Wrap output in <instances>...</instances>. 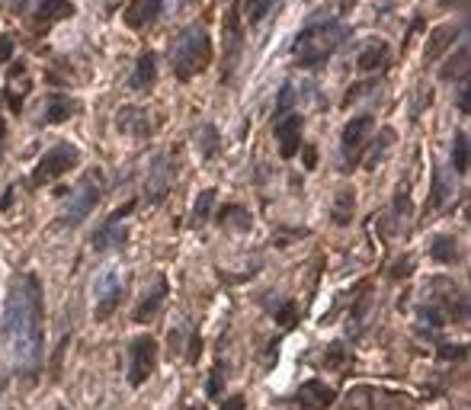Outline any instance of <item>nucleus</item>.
<instances>
[{
    "mask_svg": "<svg viewBox=\"0 0 471 410\" xmlns=\"http://www.w3.org/2000/svg\"><path fill=\"white\" fill-rule=\"evenodd\" d=\"M42 308H45V295H42L39 276L26 273V276H13L7 285V304H4V346L13 363V369L23 378H33L42 365Z\"/></svg>",
    "mask_w": 471,
    "mask_h": 410,
    "instance_id": "nucleus-1",
    "label": "nucleus"
},
{
    "mask_svg": "<svg viewBox=\"0 0 471 410\" xmlns=\"http://www.w3.org/2000/svg\"><path fill=\"white\" fill-rule=\"evenodd\" d=\"M167 58H170V67L173 74L179 81H193L196 74H202L212 61V42H209V33L206 26L193 23V26H186L183 33L173 35L170 48H167Z\"/></svg>",
    "mask_w": 471,
    "mask_h": 410,
    "instance_id": "nucleus-2",
    "label": "nucleus"
},
{
    "mask_svg": "<svg viewBox=\"0 0 471 410\" xmlns=\"http://www.w3.org/2000/svg\"><path fill=\"white\" fill-rule=\"evenodd\" d=\"M350 33H353V29L343 26V23H337V20H331V23H314V26L301 29L299 39H295V45H292L299 67H305V71H314V67H321L333 52H337L340 45H343L346 39H350Z\"/></svg>",
    "mask_w": 471,
    "mask_h": 410,
    "instance_id": "nucleus-3",
    "label": "nucleus"
},
{
    "mask_svg": "<svg viewBox=\"0 0 471 410\" xmlns=\"http://www.w3.org/2000/svg\"><path fill=\"white\" fill-rule=\"evenodd\" d=\"M100 195H103V170L100 167H90L84 173V180L74 186L71 199L65 202V212H61L58 222L65 224V228H77V224L84 222V218L90 215L93 209H96Z\"/></svg>",
    "mask_w": 471,
    "mask_h": 410,
    "instance_id": "nucleus-4",
    "label": "nucleus"
},
{
    "mask_svg": "<svg viewBox=\"0 0 471 410\" xmlns=\"http://www.w3.org/2000/svg\"><path fill=\"white\" fill-rule=\"evenodd\" d=\"M372 132H375V119L372 115H356V119H350L343 125V135H340V161H337L340 173H350V170L359 167L365 142L372 138Z\"/></svg>",
    "mask_w": 471,
    "mask_h": 410,
    "instance_id": "nucleus-5",
    "label": "nucleus"
},
{
    "mask_svg": "<svg viewBox=\"0 0 471 410\" xmlns=\"http://www.w3.org/2000/svg\"><path fill=\"white\" fill-rule=\"evenodd\" d=\"M77 164H80V151L74 148V144L61 142V144H55L48 154H42L39 167L33 170V183H35V186H45V183H52V180H58V176H65L67 170H74Z\"/></svg>",
    "mask_w": 471,
    "mask_h": 410,
    "instance_id": "nucleus-6",
    "label": "nucleus"
},
{
    "mask_svg": "<svg viewBox=\"0 0 471 410\" xmlns=\"http://www.w3.org/2000/svg\"><path fill=\"white\" fill-rule=\"evenodd\" d=\"M154 365H157V340L154 336H135L128 343V385L138 388L151 378Z\"/></svg>",
    "mask_w": 471,
    "mask_h": 410,
    "instance_id": "nucleus-7",
    "label": "nucleus"
},
{
    "mask_svg": "<svg viewBox=\"0 0 471 410\" xmlns=\"http://www.w3.org/2000/svg\"><path fill=\"white\" fill-rule=\"evenodd\" d=\"M132 212H135V202H126L122 209H116L113 215L100 224V228L93 231V241H90L93 250H119V247H126L128 231L122 228V222H126Z\"/></svg>",
    "mask_w": 471,
    "mask_h": 410,
    "instance_id": "nucleus-8",
    "label": "nucleus"
},
{
    "mask_svg": "<svg viewBox=\"0 0 471 410\" xmlns=\"http://www.w3.org/2000/svg\"><path fill=\"white\" fill-rule=\"evenodd\" d=\"M93 298H96V321H106L122 302V279L116 269H106L93 283Z\"/></svg>",
    "mask_w": 471,
    "mask_h": 410,
    "instance_id": "nucleus-9",
    "label": "nucleus"
},
{
    "mask_svg": "<svg viewBox=\"0 0 471 410\" xmlns=\"http://www.w3.org/2000/svg\"><path fill=\"white\" fill-rule=\"evenodd\" d=\"M167 292H170V285H167V279L157 273V276L145 285V292H141L138 304H135V311H132V321L135 324H151L154 317H157V311L164 308Z\"/></svg>",
    "mask_w": 471,
    "mask_h": 410,
    "instance_id": "nucleus-10",
    "label": "nucleus"
},
{
    "mask_svg": "<svg viewBox=\"0 0 471 410\" xmlns=\"http://www.w3.org/2000/svg\"><path fill=\"white\" fill-rule=\"evenodd\" d=\"M301 128H305V115L301 113H289V115H282V119H276L272 135H276V144H279V157L292 161V157L299 154Z\"/></svg>",
    "mask_w": 471,
    "mask_h": 410,
    "instance_id": "nucleus-11",
    "label": "nucleus"
},
{
    "mask_svg": "<svg viewBox=\"0 0 471 410\" xmlns=\"http://www.w3.org/2000/svg\"><path fill=\"white\" fill-rule=\"evenodd\" d=\"M167 193H170V157L160 151V154H154L145 176V202L148 205H157V202H164Z\"/></svg>",
    "mask_w": 471,
    "mask_h": 410,
    "instance_id": "nucleus-12",
    "label": "nucleus"
},
{
    "mask_svg": "<svg viewBox=\"0 0 471 410\" xmlns=\"http://www.w3.org/2000/svg\"><path fill=\"white\" fill-rule=\"evenodd\" d=\"M221 33H225V45H221V52H225V77H231V71L240 61V52H244V33H240V23H238V7L228 10Z\"/></svg>",
    "mask_w": 471,
    "mask_h": 410,
    "instance_id": "nucleus-13",
    "label": "nucleus"
},
{
    "mask_svg": "<svg viewBox=\"0 0 471 410\" xmlns=\"http://www.w3.org/2000/svg\"><path fill=\"white\" fill-rule=\"evenodd\" d=\"M333 401H337V391L324 382H305L292 397L295 410H324V407H331Z\"/></svg>",
    "mask_w": 471,
    "mask_h": 410,
    "instance_id": "nucleus-14",
    "label": "nucleus"
},
{
    "mask_svg": "<svg viewBox=\"0 0 471 410\" xmlns=\"http://www.w3.org/2000/svg\"><path fill=\"white\" fill-rule=\"evenodd\" d=\"M458 35H465V23H443V26H436L430 33V39H426V61L443 58Z\"/></svg>",
    "mask_w": 471,
    "mask_h": 410,
    "instance_id": "nucleus-15",
    "label": "nucleus"
},
{
    "mask_svg": "<svg viewBox=\"0 0 471 410\" xmlns=\"http://www.w3.org/2000/svg\"><path fill=\"white\" fill-rule=\"evenodd\" d=\"M160 10H164V0H132L126 10V26L132 29H148L160 20Z\"/></svg>",
    "mask_w": 471,
    "mask_h": 410,
    "instance_id": "nucleus-16",
    "label": "nucleus"
},
{
    "mask_svg": "<svg viewBox=\"0 0 471 410\" xmlns=\"http://www.w3.org/2000/svg\"><path fill=\"white\" fill-rule=\"evenodd\" d=\"M385 64H388V42L385 39H369L362 45V52H359L356 67L362 71V74H375V71H382Z\"/></svg>",
    "mask_w": 471,
    "mask_h": 410,
    "instance_id": "nucleus-17",
    "label": "nucleus"
},
{
    "mask_svg": "<svg viewBox=\"0 0 471 410\" xmlns=\"http://www.w3.org/2000/svg\"><path fill=\"white\" fill-rule=\"evenodd\" d=\"M116 125H119V132L135 135V138H148V135H151V119H148V113L141 106L119 109V115H116Z\"/></svg>",
    "mask_w": 471,
    "mask_h": 410,
    "instance_id": "nucleus-18",
    "label": "nucleus"
},
{
    "mask_svg": "<svg viewBox=\"0 0 471 410\" xmlns=\"http://www.w3.org/2000/svg\"><path fill=\"white\" fill-rule=\"evenodd\" d=\"M455 195V180L445 167H436L433 170V193H430V212H443L445 205L452 202Z\"/></svg>",
    "mask_w": 471,
    "mask_h": 410,
    "instance_id": "nucleus-19",
    "label": "nucleus"
},
{
    "mask_svg": "<svg viewBox=\"0 0 471 410\" xmlns=\"http://www.w3.org/2000/svg\"><path fill=\"white\" fill-rule=\"evenodd\" d=\"M154 81H157V55L145 52L138 61H135V71H132V81H128V87L138 90V93H148V90L154 87Z\"/></svg>",
    "mask_w": 471,
    "mask_h": 410,
    "instance_id": "nucleus-20",
    "label": "nucleus"
},
{
    "mask_svg": "<svg viewBox=\"0 0 471 410\" xmlns=\"http://www.w3.org/2000/svg\"><path fill=\"white\" fill-rule=\"evenodd\" d=\"M67 16H74V4H67V0H42L39 10H35V29L45 33L52 23L67 20Z\"/></svg>",
    "mask_w": 471,
    "mask_h": 410,
    "instance_id": "nucleus-21",
    "label": "nucleus"
},
{
    "mask_svg": "<svg viewBox=\"0 0 471 410\" xmlns=\"http://www.w3.org/2000/svg\"><path fill=\"white\" fill-rule=\"evenodd\" d=\"M77 100H71V96H48L45 103V113H42V122H48V125H58V122H67L71 115H77Z\"/></svg>",
    "mask_w": 471,
    "mask_h": 410,
    "instance_id": "nucleus-22",
    "label": "nucleus"
},
{
    "mask_svg": "<svg viewBox=\"0 0 471 410\" xmlns=\"http://www.w3.org/2000/svg\"><path fill=\"white\" fill-rule=\"evenodd\" d=\"M353 212H356V193H353V186H340V193H337V199H333V212H331V218H333V224H350L353 222Z\"/></svg>",
    "mask_w": 471,
    "mask_h": 410,
    "instance_id": "nucleus-23",
    "label": "nucleus"
},
{
    "mask_svg": "<svg viewBox=\"0 0 471 410\" xmlns=\"http://www.w3.org/2000/svg\"><path fill=\"white\" fill-rule=\"evenodd\" d=\"M468 58H471V55H468V45H462V48H458V52L443 64L439 77H443V81H449V84H452V81H455V84H458V81H468Z\"/></svg>",
    "mask_w": 471,
    "mask_h": 410,
    "instance_id": "nucleus-24",
    "label": "nucleus"
},
{
    "mask_svg": "<svg viewBox=\"0 0 471 410\" xmlns=\"http://www.w3.org/2000/svg\"><path fill=\"white\" fill-rule=\"evenodd\" d=\"M430 256L436 263H445V266H449V263H458V241L452 234H436L430 241Z\"/></svg>",
    "mask_w": 471,
    "mask_h": 410,
    "instance_id": "nucleus-25",
    "label": "nucleus"
},
{
    "mask_svg": "<svg viewBox=\"0 0 471 410\" xmlns=\"http://www.w3.org/2000/svg\"><path fill=\"white\" fill-rule=\"evenodd\" d=\"M218 222L225 224L228 231H250L253 218H250V212H247L244 205H225V209L218 212Z\"/></svg>",
    "mask_w": 471,
    "mask_h": 410,
    "instance_id": "nucleus-26",
    "label": "nucleus"
},
{
    "mask_svg": "<svg viewBox=\"0 0 471 410\" xmlns=\"http://www.w3.org/2000/svg\"><path fill=\"white\" fill-rule=\"evenodd\" d=\"M452 167L458 176L468 173V132L465 128H455L452 135Z\"/></svg>",
    "mask_w": 471,
    "mask_h": 410,
    "instance_id": "nucleus-27",
    "label": "nucleus"
},
{
    "mask_svg": "<svg viewBox=\"0 0 471 410\" xmlns=\"http://www.w3.org/2000/svg\"><path fill=\"white\" fill-rule=\"evenodd\" d=\"M392 142H394V132H392V128H382V132H379V138H375V142H372L369 148L362 151V154H365V161H362L365 167H369V170H375V167H379V164H382V157H385V148H388Z\"/></svg>",
    "mask_w": 471,
    "mask_h": 410,
    "instance_id": "nucleus-28",
    "label": "nucleus"
},
{
    "mask_svg": "<svg viewBox=\"0 0 471 410\" xmlns=\"http://www.w3.org/2000/svg\"><path fill=\"white\" fill-rule=\"evenodd\" d=\"M196 142H199V148H202V154L212 161L215 154H218V144H221V138H218V128L215 125H202L199 132H196Z\"/></svg>",
    "mask_w": 471,
    "mask_h": 410,
    "instance_id": "nucleus-29",
    "label": "nucleus"
},
{
    "mask_svg": "<svg viewBox=\"0 0 471 410\" xmlns=\"http://www.w3.org/2000/svg\"><path fill=\"white\" fill-rule=\"evenodd\" d=\"M212 202H215V189H202L199 199H196V205H193V224L206 222L209 212H212Z\"/></svg>",
    "mask_w": 471,
    "mask_h": 410,
    "instance_id": "nucleus-30",
    "label": "nucleus"
},
{
    "mask_svg": "<svg viewBox=\"0 0 471 410\" xmlns=\"http://www.w3.org/2000/svg\"><path fill=\"white\" fill-rule=\"evenodd\" d=\"M272 4L276 0H244V16H247V23H260L266 13L272 10Z\"/></svg>",
    "mask_w": 471,
    "mask_h": 410,
    "instance_id": "nucleus-31",
    "label": "nucleus"
},
{
    "mask_svg": "<svg viewBox=\"0 0 471 410\" xmlns=\"http://www.w3.org/2000/svg\"><path fill=\"white\" fill-rule=\"evenodd\" d=\"M343 359H346V343H331L327 346V353H324V365L327 369H340V365H343Z\"/></svg>",
    "mask_w": 471,
    "mask_h": 410,
    "instance_id": "nucleus-32",
    "label": "nucleus"
},
{
    "mask_svg": "<svg viewBox=\"0 0 471 410\" xmlns=\"http://www.w3.org/2000/svg\"><path fill=\"white\" fill-rule=\"evenodd\" d=\"M221 382H225V365H221V363H215L212 375H209V385H206V394L212 397V401L221 394Z\"/></svg>",
    "mask_w": 471,
    "mask_h": 410,
    "instance_id": "nucleus-33",
    "label": "nucleus"
},
{
    "mask_svg": "<svg viewBox=\"0 0 471 410\" xmlns=\"http://www.w3.org/2000/svg\"><path fill=\"white\" fill-rule=\"evenodd\" d=\"M292 100H295V87L286 84V87L279 90V100H276V119H282V115L292 109Z\"/></svg>",
    "mask_w": 471,
    "mask_h": 410,
    "instance_id": "nucleus-34",
    "label": "nucleus"
},
{
    "mask_svg": "<svg viewBox=\"0 0 471 410\" xmlns=\"http://www.w3.org/2000/svg\"><path fill=\"white\" fill-rule=\"evenodd\" d=\"M272 314H276V321L282 324V327H292V324L299 321V308H295V302H286L282 308L272 311Z\"/></svg>",
    "mask_w": 471,
    "mask_h": 410,
    "instance_id": "nucleus-35",
    "label": "nucleus"
},
{
    "mask_svg": "<svg viewBox=\"0 0 471 410\" xmlns=\"http://www.w3.org/2000/svg\"><path fill=\"white\" fill-rule=\"evenodd\" d=\"M465 353H468V346H465V343H455V346H439V359H445V363H449V359H462Z\"/></svg>",
    "mask_w": 471,
    "mask_h": 410,
    "instance_id": "nucleus-36",
    "label": "nucleus"
},
{
    "mask_svg": "<svg viewBox=\"0 0 471 410\" xmlns=\"http://www.w3.org/2000/svg\"><path fill=\"white\" fill-rule=\"evenodd\" d=\"M411 273H414V263L411 260H398L392 269H388V276H392V279H404V276H411Z\"/></svg>",
    "mask_w": 471,
    "mask_h": 410,
    "instance_id": "nucleus-37",
    "label": "nucleus"
},
{
    "mask_svg": "<svg viewBox=\"0 0 471 410\" xmlns=\"http://www.w3.org/2000/svg\"><path fill=\"white\" fill-rule=\"evenodd\" d=\"M455 106H458V113H468V81H458Z\"/></svg>",
    "mask_w": 471,
    "mask_h": 410,
    "instance_id": "nucleus-38",
    "label": "nucleus"
},
{
    "mask_svg": "<svg viewBox=\"0 0 471 410\" xmlns=\"http://www.w3.org/2000/svg\"><path fill=\"white\" fill-rule=\"evenodd\" d=\"M13 58V39L10 35H0V64Z\"/></svg>",
    "mask_w": 471,
    "mask_h": 410,
    "instance_id": "nucleus-39",
    "label": "nucleus"
},
{
    "mask_svg": "<svg viewBox=\"0 0 471 410\" xmlns=\"http://www.w3.org/2000/svg\"><path fill=\"white\" fill-rule=\"evenodd\" d=\"M221 410H247L244 394H231L228 401H221Z\"/></svg>",
    "mask_w": 471,
    "mask_h": 410,
    "instance_id": "nucleus-40",
    "label": "nucleus"
},
{
    "mask_svg": "<svg viewBox=\"0 0 471 410\" xmlns=\"http://www.w3.org/2000/svg\"><path fill=\"white\" fill-rule=\"evenodd\" d=\"M439 7H445V10H465V7H468V0H439Z\"/></svg>",
    "mask_w": 471,
    "mask_h": 410,
    "instance_id": "nucleus-41",
    "label": "nucleus"
},
{
    "mask_svg": "<svg viewBox=\"0 0 471 410\" xmlns=\"http://www.w3.org/2000/svg\"><path fill=\"white\" fill-rule=\"evenodd\" d=\"M305 167L308 170L318 167V151H314V148H305Z\"/></svg>",
    "mask_w": 471,
    "mask_h": 410,
    "instance_id": "nucleus-42",
    "label": "nucleus"
},
{
    "mask_svg": "<svg viewBox=\"0 0 471 410\" xmlns=\"http://www.w3.org/2000/svg\"><path fill=\"white\" fill-rule=\"evenodd\" d=\"M10 202H13V186H10L7 193L0 195V212H7V209H10Z\"/></svg>",
    "mask_w": 471,
    "mask_h": 410,
    "instance_id": "nucleus-43",
    "label": "nucleus"
},
{
    "mask_svg": "<svg viewBox=\"0 0 471 410\" xmlns=\"http://www.w3.org/2000/svg\"><path fill=\"white\" fill-rule=\"evenodd\" d=\"M4 142H7V125H4V119H0V154H4Z\"/></svg>",
    "mask_w": 471,
    "mask_h": 410,
    "instance_id": "nucleus-44",
    "label": "nucleus"
},
{
    "mask_svg": "<svg viewBox=\"0 0 471 410\" xmlns=\"http://www.w3.org/2000/svg\"><path fill=\"white\" fill-rule=\"evenodd\" d=\"M26 7H29V0H13V10H16V13H23Z\"/></svg>",
    "mask_w": 471,
    "mask_h": 410,
    "instance_id": "nucleus-45",
    "label": "nucleus"
},
{
    "mask_svg": "<svg viewBox=\"0 0 471 410\" xmlns=\"http://www.w3.org/2000/svg\"><path fill=\"white\" fill-rule=\"evenodd\" d=\"M189 410H206V407H202V404H196V407H189Z\"/></svg>",
    "mask_w": 471,
    "mask_h": 410,
    "instance_id": "nucleus-46",
    "label": "nucleus"
}]
</instances>
